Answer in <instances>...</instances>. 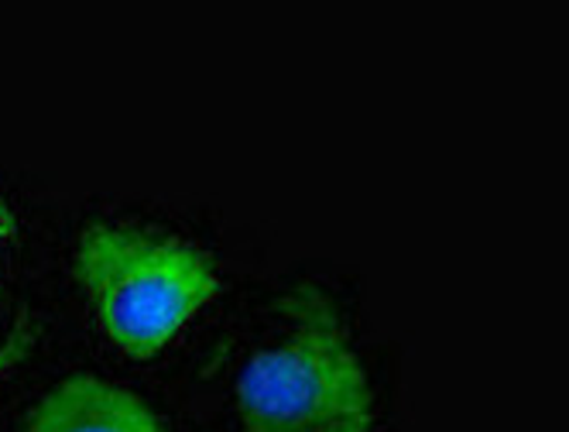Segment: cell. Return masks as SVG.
<instances>
[{
	"label": "cell",
	"instance_id": "1",
	"mask_svg": "<svg viewBox=\"0 0 569 432\" xmlns=\"http://www.w3.org/2000/svg\"><path fill=\"white\" fill-rule=\"evenodd\" d=\"M371 384L330 299L302 289L237 374V432H368Z\"/></svg>",
	"mask_w": 569,
	"mask_h": 432
},
{
	"label": "cell",
	"instance_id": "4",
	"mask_svg": "<svg viewBox=\"0 0 569 432\" xmlns=\"http://www.w3.org/2000/svg\"><path fill=\"white\" fill-rule=\"evenodd\" d=\"M8 353H11V350H4V353H0V364H4V361H8Z\"/></svg>",
	"mask_w": 569,
	"mask_h": 432
},
{
	"label": "cell",
	"instance_id": "2",
	"mask_svg": "<svg viewBox=\"0 0 569 432\" xmlns=\"http://www.w3.org/2000/svg\"><path fill=\"white\" fill-rule=\"evenodd\" d=\"M76 268L100 330L134 358L176 340L217 295L210 254L141 227L87 230Z\"/></svg>",
	"mask_w": 569,
	"mask_h": 432
},
{
	"label": "cell",
	"instance_id": "3",
	"mask_svg": "<svg viewBox=\"0 0 569 432\" xmlns=\"http://www.w3.org/2000/svg\"><path fill=\"white\" fill-rule=\"evenodd\" d=\"M31 432H166L128 388L100 378H69L38 402Z\"/></svg>",
	"mask_w": 569,
	"mask_h": 432
}]
</instances>
